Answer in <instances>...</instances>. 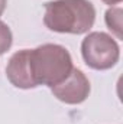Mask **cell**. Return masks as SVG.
I'll return each instance as SVG.
<instances>
[{
    "mask_svg": "<svg viewBox=\"0 0 123 124\" xmlns=\"http://www.w3.org/2000/svg\"><path fill=\"white\" fill-rule=\"evenodd\" d=\"M122 16L123 10L120 7H110L106 12V17H104L107 28L117 36V39H122Z\"/></svg>",
    "mask_w": 123,
    "mask_h": 124,
    "instance_id": "8992f818",
    "label": "cell"
},
{
    "mask_svg": "<svg viewBox=\"0 0 123 124\" xmlns=\"http://www.w3.org/2000/svg\"><path fill=\"white\" fill-rule=\"evenodd\" d=\"M6 4H7V0H0V16L3 15V12L6 9Z\"/></svg>",
    "mask_w": 123,
    "mask_h": 124,
    "instance_id": "9c48e42d",
    "label": "cell"
},
{
    "mask_svg": "<svg viewBox=\"0 0 123 124\" xmlns=\"http://www.w3.org/2000/svg\"><path fill=\"white\" fill-rule=\"evenodd\" d=\"M31 49H22L12 55L6 66V75L10 84L20 90L36 88V82L32 75L31 68Z\"/></svg>",
    "mask_w": 123,
    "mask_h": 124,
    "instance_id": "5b68a950",
    "label": "cell"
},
{
    "mask_svg": "<svg viewBox=\"0 0 123 124\" xmlns=\"http://www.w3.org/2000/svg\"><path fill=\"white\" fill-rule=\"evenodd\" d=\"M12 43H13V35L10 28L0 20V55L7 52L12 48Z\"/></svg>",
    "mask_w": 123,
    "mask_h": 124,
    "instance_id": "52a82bcc",
    "label": "cell"
},
{
    "mask_svg": "<svg viewBox=\"0 0 123 124\" xmlns=\"http://www.w3.org/2000/svg\"><path fill=\"white\" fill-rule=\"evenodd\" d=\"M90 90L91 87H90L88 78L78 68H72L71 74L62 82L51 88L54 97H57L62 102L71 104V105L84 102L90 95Z\"/></svg>",
    "mask_w": 123,
    "mask_h": 124,
    "instance_id": "277c9868",
    "label": "cell"
},
{
    "mask_svg": "<svg viewBox=\"0 0 123 124\" xmlns=\"http://www.w3.org/2000/svg\"><path fill=\"white\" fill-rule=\"evenodd\" d=\"M96 20L94 4L88 0H54L45 3L44 23L52 32L83 35Z\"/></svg>",
    "mask_w": 123,
    "mask_h": 124,
    "instance_id": "6da1fadb",
    "label": "cell"
},
{
    "mask_svg": "<svg viewBox=\"0 0 123 124\" xmlns=\"http://www.w3.org/2000/svg\"><path fill=\"white\" fill-rule=\"evenodd\" d=\"M103 3H106V4H109V6H114V4H119L122 0H101Z\"/></svg>",
    "mask_w": 123,
    "mask_h": 124,
    "instance_id": "ba28073f",
    "label": "cell"
},
{
    "mask_svg": "<svg viewBox=\"0 0 123 124\" xmlns=\"http://www.w3.org/2000/svg\"><path fill=\"white\" fill-rule=\"evenodd\" d=\"M81 55L90 68L106 71L119 62L120 48L110 35L104 32H91L83 39Z\"/></svg>",
    "mask_w": 123,
    "mask_h": 124,
    "instance_id": "3957f363",
    "label": "cell"
},
{
    "mask_svg": "<svg viewBox=\"0 0 123 124\" xmlns=\"http://www.w3.org/2000/svg\"><path fill=\"white\" fill-rule=\"evenodd\" d=\"M31 68L36 85L49 88L62 82L72 71V58L70 52L55 43H45L31 49Z\"/></svg>",
    "mask_w": 123,
    "mask_h": 124,
    "instance_id": "7a4b0ae2",
    "label": "cell"
}]
</instances>
